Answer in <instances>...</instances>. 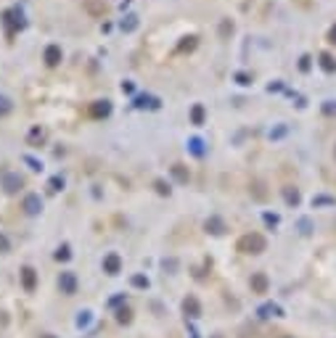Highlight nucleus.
Returning <instances> with one entry per match:
<instances>
[{"label":"nucleus","mask_w":336,"mask_h":338,"mask_svg":"<svg viewBox=\"0 0 336 338\" xmlns=\"http://www.w3.org/2000/svg\"><path fill=\"white\" fill-rule=\"evenodd\" d=\"M22 209L29 214V217H35V214H40L43 211V198L37 196V193H29L27 198H24V204H22Z\"/></svg>","instance_id":"nucleus-4"},{"label":"nucleus","mask_w":336,"mask_h":338,"mask_svg":"<svg viewBox=\"0 0 336 338\" xmlns=\"http://www.w3.org/2000/svg\"><path fill=\"white\" fill-rule=\"evenodd\" d=\"M43 140H45V129L43 127H32L29 135H27V143H29V146H40Z\"/></svg>","instance_id":"nucleus-15"},{"label":"nucleus","mask_w":336,"mask_h":338,"mask_svg":"<svg viewBox=\"0 0 336 338\" xmlns=\"http://www.w3.org/2000/svg\"><path fill=\"white\" fill-rule=\"evenodd\" d=\"M112 114V101H95L93 106H90V116H93V119H103V116H109Z\"/></svg>","instance_id":"nucleus-7"},{"label":"nucleus","mask_w":336,"mask_h":338,"mask_svg":"<svg viewBox=\"0 0 336 338\" xmlns=\"http://www.w3.org/2000/svg\"><path fill=\"white\" fill-rule=\"evenodd\" d=\"M40 338H56V336H50V333H43Z\"/></svg>","instance_id":"nucleus-39"},{"label":"nucleus","mask_w":336,"mask_h":338,"mask_svg":"<svg viewBox=\"0 0 336 338\" xmlns=\"http://www.w3.org/2000/svg\"><path fill=\"white\" fill-rule=\"evenodd\" d=\"M172 177H175L178 183H188V169H185L183 164H175L172 167Z\"/></svg>","instance_id":"nucleus-18"},{"label":"nucleus","mask_w":336,"mask_h":338,"mask_svg":"<svg viewBox=\"0 0 336 338\" xmlns=\"http://www.w3.org/2000/svg\"><path fill=\"white\" fill-rule=\"evenodd\" d=\"M133 90H135L133 82H122V93H133Z\"/></svg>","instance_id":"nucleus-33"},{"label":"nucleus","mask_w":336,"mask_h":338,"mask_svg":"<svg viewBox=\"0 0 336 338\" xmlns=\"http://www.w3.org/2000/svg\"><path fill=\"white\" fill-rule=\"evenodd\" d=\"M119 270H122L119 254H106V256H103V272H106V275H117Z\"/></svg>","instance_id":"nucleus-6"},{"label":"nucleus","mask_w":336,"mask_h":338,"mask_svg":"<svg viewBox=\"0 0 336 338\" xmlns=\"http://www.w3.org/2000/svg\"><path fill=\"white\" fill-rule=\"evenodd\" d=\"M281 338H291V336H281Z\"/></svg>","instance_id":"nucleus-41"},{"label":"nucleus","mask_w":336,"mask_h":338,"mask_svg":"<svg viewBox=\"0 0 336 338\" xmlns=\"http://www.w3.org/2000/svg\"><path fill=\"white\" fill-rule=\"evenodd\" d=\"M22 285L27 294H32V291L37 288V272L32 267H22Z\"/></svg>","instance_id":"nucleus-8"},{"label":"nucleus","mask_w":336,"mask_h":338,"mask_svg":"<svg viewBox=\"0 0 336 338\" xmlns=\"http://www.w3.org/2000/svg\"><path fill=\"white\" fill-rule=\"evenodd\" d=\"M191 151L196 153V156H202V153H204V148H202V140H191Z\"/></svg>","instance_id":"nucleus-31"},{"label":"nucleus","mask_w":336,"mask_h":338,"mask_svg":"<svg viewBox=\"0 0 336 338\" xmlns=\"http://www.w3.org/2000/svg\"><path fill=\"white\" fill-rule=\"evenodd\" d=\"M0 180H3V190L5 193H16L19 188L24 185V180L19 177L16 172H3V177H0Z\"/></svg>","instance_id":"nucleus-5"},{"label":"nucleus","mask_w":336,"mask_h":338,"mask_svg":"<svg viewBox=\"0 0 336 338\" xmlns=\"http://www.w3.org/2000/svg\"><path fill=\"white\" fill-rule=\"evenodd\" d=\"M8 249H11V243H8V240H5V235H0V251L5 254V251H8Z\"/></svg>","instance_id":"nucleus-32"},{"label":"nucleus","mask_w":336,"mask_h":338,"mask_svg":"<svg viewBox=\"0 0 336 338\" xmlns=\"http://www.w3.org/2000/svg\"><path fill=\"white\" fill-rule=\"evenodd\" d=\"M135 27H138V16H127V21H122V29L125 32H133Z\"/></svg>","instance_id":"nucleus-25"},{"label":"nucleus","mask_w":336,"mask_h":338,"mask_svg":"<svg viewBox=\"0 0 336 338\" xmlns=\"http://www.w3.org/2000/svg\"><path fill=\"white\" fill-rule=\"evenodd\" d=\"M69 256H72V251H69V246H67V243L56 249V259H59V262H67Z\"/></svg>","instance_id":"nucleus-22"},{"label":"nucleus","mask_w":336,"mask_h":338,"mask_svg":"<svg viewBox=\"0 0 336 338\" xmlns=\"http://www.w3.org/2000/svg\"><path fill=\"white\" fill-rule=\"evenodd\" d=\"M283 198H286L289 206H296L299 204V190L296 188H283Z\"/></svg>","instance_id":"nucleus-17"},{"label":"nucleus","mask_w":336,"mask_h":338,"mask_svg":"<svg viewBox=\"0 0 336 338\" xmlns=\"http://www.w3.org/2000/svg\"><path fill=\"white\" fill-rule=\"evenodd\" d=\"M59 288H61L64 296H74L77 294V275H74V272H61Z\"/></svg>","instance_id":"nucleus-2"},{"label":"nucleus","mask_w":336,"mask_h":338,"mask_svg":"<svg viewBox=\"0 0 336 338\" xmlns=\"http://www.w3.org/2000/svg\"><path fill=\"white\" fill-rule=\"evenodd\" d=\"M323 111H326V114H336V106H334V103H331V101H328V103H326V106H323Z\"/></svg>","instance_id":"nucleus-35"},{"label":"nucleus","mask_w":336,"mask_h":338,"mask_svg":"<svg viewBox=\"0 0 336 338\" xmlns=\"http://www.w3.org/2000/svg\"><path fill=\"white\" fill-rule=\"evenodd\" d=\"M236 82L238 84H249V77L246 74H236Z\"/></svg>","instance_id":"nucleus-36"},{"label":"nucleus","mask_w":336,"mask_h":338,"mask_svg":"<svg viewBox=\"0 0 336 338\" xmlns=\"http://www.w3.org/2000/svg\"><path fill=\"white\" fill-rule=\"evenodd\" d=\"M11 111V101L8 98H3V95H0V116H5Z\"/></svg>","instance_id":"nucleus-29"},{"label":"nucleus","mask_w":336,"mask_h":338,"mask_svg":"<svg viewBox=\"0 0 336 338\" xmlns=\"http://www.w3.org/2000/svg\"><path fill=\"white\" fill-rule=\"evenodd\" d=\"M154 188H157V193H161V196H170V185H167L164 180H157Z\"/></svg>","instance_id":"nucleus-26"},{"label":"nucleus","mask_w":336,"mask_h":338,"mask_svg":"<svg viewBox=\"0 0 336 338\" xmlns=\"http://www.w3.org/2000/svg\"><path fill=\"white\" fill-rule=\"evenodd\" d=\"M117 320H119L122 325H130V322H133V312L127 309V307H125V309H119V312H117Z\"/></svg>","instance_id":"nucleus-20"},{"label":"nucleus","mask_w":336,"mask_h":338,"mask_svg":"<svg viewBox=\"0 0 336 338\" xmlns=\"http://www.w3.org/2000/svg\"><path fill=\"white\" fill-rule=\"evenodd\" d=\"M331 42H336V29L331 32Z\"/></svg>","instance_id":"nucleus-38"},{"label":"nucleus","mask_w":336,"mask_h":338,"mask_svg":"<svg viewBox=\"0 0 336 338\" xmlns=\"http://www.w3.org/2000/svg\"><path fill=\"white\" fill-rule=\"evenodd\" d=\"M270 315H281V309H278L275 304H265V307H260V317H270Z\"/></svg>","instance_id":"nucleus-21"},{"label":"nucleus","mask_w":336,"mask_h":338,"mask_svg":"<svg viewBox=\"0 0 336 338\" xmlns=\"http://www.w3.org/2000/svg\"><path fill=\"white\" fill-rule=\"evenodd\" d=\"M61 58H64V53H61L59 45H48V48H45V63H48V66H59Z\"/></svg>","instance_id":"nucleus-11"},{"label":"nucleus","mask_w":336,"mask_h":338,"mask_svg":"<svg viewBox=\"0 0 336 338\" xmlns=\"http://www.w3.org/2000/svg\"><path fill=\"white\" fill-rule=\"evenodd\" d=\"M204 227H206V232H212V235H223L225 230H228V227H225V222L220 217H209L204 222Z\"/></svg>","instance_id":"nucleus-12"},{"label":"nucleus","mask_w":336,"mask_h":338,"mask_svg":"<svg viewBox=\"0 0 336 338\" xmlns=\"http://www.w3.org/2000/svg\"><path fill=\"white\" fill-rule=\"evenodd\" d=\"M88 322H90V312H80V317H77V325H80V328H85Z\"/></svg>","instance_id":"nucleus-30"},{"label":"nucleus","mask_w":336,"mask_h":338,"mask_svg":"<svg viewBox=\"0 0 336 338\" xmlns=\"http://www.w3.org/2000/svg\"><path fill=\"white\" fill-rule=\"evenodd\" d=\"M48 188H50V190H53V193H59L61 188H64V177H59V174H56V177H50Z\"/></svg>","instance_id":"nucleus-24"},{"label":"nucleus","mask_w":336,"mask_h":338,"mask_svg":"<svg viewBox=\"0 0 336 338\" xmlns=\"http://www.w3.org/2000/svg\"><path fill=\"white\" fill-rule=\"evenodd\" d=\"M230 32H233V21H230V19H223V24H220V37H228Z\"/></svg>","instance_id":"nucleus-23"},{"label":"nucleus","mask_w":336,"mask_h":338,"mask_svg":"<svg viewBox=\"0 0 336 338\" xmlns=\"http://www.w3.org/2000/svg\"><path fill=\"white\" fill-rule=\"evenodd\" d=\"M236 249L241 254H262L265 249H268V240H265L260 232H246L244 238H238Z\"/></svg>","instance_id":"nucleus-1"},{"label":"nucleus","mask_w":336,"mask_h":338,"mask_svg":"<svg viewBox=\"0 0 336 338\" xmlns=\"http://www.w3.org/2000/svg\"><path fill=\"white\" fill-rule=\"evenodd\" d=\"M157 106H159V101L151 98V95H138L135 98V108H157Z\"/></svg>","instance_id":"nucleus-16"},{"label":"nucleus","mask_w":336,"mask_h":338,"mask_svg":"<svg viewBox=\"0 0 336 338\" xmlns=\"http://www.w3.org/2000/svg\"><path fill=\"white\" fill-rule=\"evenodd\" d=\"M191 122L193 125H204V106L202 103H196V106L191 108Z\"/></svg>","instance_id":"nucleus-19"},{"label":"nucleus","mask_w":336,"mask_h":338,"mask_svg":"<svg viewBox=\"0 0 336 338\" xmlns=\"http://www.w3.org/2000/svg\"><path fill=\"white\" fill-rule=\"evenodd\" d=\"M183 312L188 317H199V315H202V304H199V298L196 296H185L183 298Z\"/></svg>","instance_id":"nucleus-10"},{"label":"nucleus","mask_w":336,"mask_h":338,"mask_svg":"<svg viewBox=\"0 0 336 338\" xmlns=\"http://www.w3.org/2000/svg\"><path fill=\"white\" fill-rule=\"evenodd\" d=\"M133 285H135V288H148V277L135 275V277H133Z\"/></svg>","instance_id":"nucleus-28"},{"label":"nucleus","mask_w":336,"mask_h":338,"mask_svg":"<svg viewBox=\"0 0 336 338\" xmlns=\"http://www.w3.org/2000/svg\"><path fill=\"white\" fill-rule=\"evenodd\" d=\"M3 24H5V29H8V37L14 35L16 29H22L24 27V21H22V14L14 8V11H5L3 14Z\"/></svg>","instance_id":"nucleus-3"},{"label":"nucleus","mask_w":336,"mask_h":338,"mask_svg":"<svg viewBox=\"0 0 336 338\" xmlns=\"http://www.w3.org/2000/svg\"><path fill=\"white\" fill-rule=\"evenodd\" d=\"M85 11L93 16H103L106 14V3L103 0H85Z\"/></svg>","instance_id":"nucleus-13"},{"label":"nucleus","mask_w":336,"mask_h":338,"mask_svg":"<svg viewBox=\"0 0 336 338\" xmlns=\"http://www.w3.org/2000/svg\"><path fill=\"white\" fill-rule=\"evenodd\" d=\"M249 285H251V291H254V294H268L270 280H268V275H265V272H257V275H251Z\"/></svg>","instance_id":"nucleus-9"},{"label":"nucleus","mask_w":336,"mask_h":338,"mask_svg":"<svg viewBox=\"0 0 336 338\" xmlns=\"http://www.w3.org/2000/svg\"><path fill=\"white\" fill-rule=\"evenodd\" d=\"M212 338H225V336H212Z\"/></svg>","instance_id":"nucleus-40"},{"label":"nucleus","mask_w":336,"mask_h":338,"mask_svg":"<svg viewBox=\"0 0 336 338\" xmlns=\"http://www.w3.org/2000/svg\"><path fill=\"white\" fill-rule=\"evenodd\" d=\"M265 222H268V225H278V217H275V214H265Z\"/></svg>","instance_id":"nucleus-34"},{"label":"nucleus","mask_w":336,"mask_h":338,"mask_svg":"<svg viewBox=\"0 0 336 338\" xmlns=\"http://www.w3.org/2000/svg\"><path fill=\"white\" fill-rule=\"evenodd\" d=\"M196 45H199V37L196 35H188V37H183L178 45V50L180 53H191V50H196Z\"/></svg>","instance_id":"nucleus-14"},{"label":"nucleus","mask_w":336,"mask_h":338,"mask_svg":"<svg viewBox=\"0 0 336 338\" xmlns=\"http://www.w3.org/2000/svg\"><path fill=\"white\" fill-rule=\"evenodd\" d=\"M27 164H29L32 169H43V164H40V161H35V159H29V156H27Z\"/></svg>","instance_id":"nucleus-37"},{"label":"nucleus","mask_w":336,"mask_h":338,"mask_svg":"<svg viewBox=\"0 0 336 338\" xmlns=\"http://www.w3.org/2000/svg\"><path fill=\"white\" fill-rule=\"evenodd\" d=\"M320 63H323V69H326V71H334L336 69V63H334L331 56H320Z\"/></svg>","instance_id":"nucleus-27"}]
</instances>
